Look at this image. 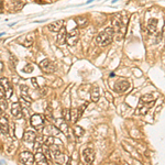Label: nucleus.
I'll use <instances>...</instances> for the list:
<instances>
[{
  "instance_id": "7",
  "label": "nucleus",
  "mask_w": 165,
  "mask_h": 165,
  "mask_svg": "<svg viewBox=\"0 0 165 165\" xmlns=\"http://www.w3.org/2000/svg\"><path fill=\"white\" fill-rule=\"evenodd\" d=\"M81 155H83V160L86 164H91L95 161V152L90 148H86V149L83 150Z\"/></svg>"
},
{
  "instance_id": "18",
  "label": "nucleus",
  "mask_w": 165,
  "mask_h": 165,
  "mask_svg": "<svg viewBox=\"0 0 165 165\" xmlns=\"http://www.w3.org/2000/svg\"><path fill=\"white\" fill-rule=\"evenodd\" d=\"M148 31H149L150 34H154V33L158 31V20L154 18L150 19L148 21Z\"/></svg>"
},
{
  "instance_id": "27",
  "label": "nucleus",
  "mask_w": 165,
  "mask_h": 165,
  "mask_svg": "<svg viewBox=\"0 0 165 165\" xmlns=\"http://www.w3.org/2000/svg\"><path fill=\"white\" fill-rule=\"evenodd\" d=\"M63 119L67 121V122L70 121V110H67V109L63 110Z\"/></svg>"
},
{
  "instance_id": "34",
  "label": "nucleus",
  "mask_w": 165,
  "mask_h": 165,
  "mask_svg": "<svg viewBox=\"0 0 165 165\" xmlns=\"http://www.w3.org/2000/svg\"><path fill=\"white\" fill-rule=\"evenodd\" d=\"M162 35H163V36H165V24H164V27H163V30H162Z\"/></svg>"
},
{
  "instance_id": "4",
  "label": "nucleus",
  "mask_w": 165,
  "mask_h": 165,
  "mask_svg": "<svg viewBox=\"0 0 165 165\" xmlns=\"http://www.w3.org/2000/svg\"><path fill=\"white\" fill-rule=\"evenodd\" d=\"M39 66H40V68H41V70L46 73V74H51V73L55 72V70H56L55 64H54L53 62H51L50 60H47V58L43 60L42 62L39 64Z\"/></svg>"
},
{
  "instance_id": "16",
  "label": "nucleus",
  "mask_w": 165,
  "mask_h": 165,
  "mask_svg": "<svg viewBox=\"0 0 165 165\" xmlns=\"http://www.w3.org/2000/svg\"><path fill=\"white\" fill-rule=\"evenodd\" d=\"M34 160H35V164H47L49 161H47L45 154L43 153V151H37L34 155Z\"/></svg>"
},
{
  "instance_id": "24",
  "label": "nucleus",
  "mask_w": 165,
  "mask_h": 165,
  "mask_svg": "<svg viewBox=\"0 0 165 165\" xmlns=\"http://www.w3.org/2000/svg\"><path fill=\"white\" fill-rule=\"evenodd\" d=\"M33 42H34V34H33V33H29V34L26 36L24 42L22 43V44H23L26 47H30L31 45L33 44Z\"/></svg>"
},
{
  "instance_id": "10",
  "label": "nucleus",
  "mask_w": 165,
  "mask_h": 165,
  "mask_svg": "<svg viewBox=\"0 0 165 165\" xmlns=\"http://www.w3.org/2000/svg\"><path fill=\"white\" fill-rule=\"evenodd\" d=\"M130 88V83L126 79H121V80H118L114 84V89H116L117 93H126L128 89Z\"/></svg>"
},
{
  "instance_id": "1",
  "label": "nucleus",
  "mask_w": 165,
  "mask_h": 165,
  "mask_svg": "<svg viewBox=\"0 0 165 165\" xmlns=\"http://www.w3.org/2000/svg\"><path fill=\"white\" fill-rule=\"evenodd\" d=\"M114 27H108L105 29V31L100 32L99 34L96 37V43L100 46H107L110 43L112 42V39H114Z\"/></svg>"
},
{
  "instance_id": "15",
  "label": "nucleus",
  "mask_w": 165,
  "mask_h": 165,
  "mask_svg": "<svg viewBox=\"0 0 165 165\" xmlns=\"http://www.w3.org/2000/svg\"><path fill=\"white\" fill-rule=\"evenodd\" d=\"M11 114L16 118H21L22 117V109L20 102H13L11 106Z\"/></svg>"
},
{
  "instance_id": "2",
  "label": "nucleus",
  "mask_w": 165,
  "mask_h": 165,
  "mask_svg": "<svg viewBox=\"0 0 165 165\" xmlns=\"http://www.w3.org/2000/svg\"><path fill=\"white\" fill-rule=\"evenodd\" d=\"M44 121H45V117L41 116V114H32L30 118L31 126L34 129H36V130H41V129L44 127Z\"/></svg>"
},
{
  "instance_id": "30",
  "label": "nucleus",
  "mask_w": 165,
  "mask_h": 165,
  "mask_svg": "<svg viewBox=\"0 0 165 165\" xmlns=\"http://www.w3.org/2000/svg\"><path fill=\"white\" fill-rule=\"evenodd\" d=\"M6 97V93L5 90H3V88L1 86H0V99H2V98Z\"/></svg>"
},
{
  "instance_id": "31",
  "label": "nucleus",
  "mask_w": 165,
  "mask_h": 165,
  "mask_svg": "<svg viewBox=\"0 0 165 165\" xmlns=\"http://www.w3.org/2000/svg\"><path fill=\"white\" fill-rule=\"evenodd\" d=\"M31 81H32L33 86H34L35 88H37V87H39V86H37V83H36V78H32V79H31Z\"/></svg>"
},
{
  "instance_id": "3",
  "label": "nucleus",
  "mask_w": 165,
  "mask_h": 165,
  "mask_svg": "<svg viewBox=\"0 0 165 165\" xmlns=\"http://www.w3.org/2000/svg\"><path fill=\"white\" fill-rule=\"evenodd\" d=\"M112 22H114V31H117L119 34L124 35V32H126V24L123 23L121 17L120 16H116L114 19H112Z\"/></svg>"
},
{
  "instance_id": "21",
  "label": "nucleus",
  "mask_w": 165,
  "mask_h": 165,
  "mask_svg": "<svg viewBox=\"0 0 165 165\" xmlns=\"http://www.w3.org/2000/svg\"><path fill=\"white\" fill-rule=\"evenodd\" d=\"M75 22H76V24L79 28H85V27H87V24H88V19L84 16H79L75 18Z\"/></svg>"
},
{
  "instance_id": "8",
  "label": "nucleus",
  "mask_w": 165,
  "mask_h": 165,
  "mask_svg": "<svg viewBox=\"0 0 165 165\" xmlns=\"http://www.w3.org/2000/svg\"><path fill=\"white\" fill-rule=\"evenodd\" d=\"M78 29H73L70 32L67 33V39H66V43L70 46H74L78 42Z\"/></svg>"
},
{
  "instance_id": "26",
  "label": "nucleus",
  "mask_w": 165,
  "mask_h": 165,
  "mask_svg": "<svg viewBox=\"0 0 165 165\" xmlns=\"http://www.w3.org/2000/svg\"><path fill=\"white\" fill-rule=\"evenodd\" d=\"M141 100L142 101H152V100H154V96L152 94H148V95L142 96Z\"/></svg>"
},
{
  "instance_id": "9",
  "label": "nucleus",
  "mask_w": 165,
  "mask_h": 165,
  "mask_svg": "<svg viewBox=\"0 0 165 165\" xmlns=\"http://www.w3.org/2000/svg\"><path fill=\"white\" fill-rule=\"evenodd\" d=\"M0 86L2 87L3 90H5L6 97H7V98H10V97H11L12 94H13V89H12V85L10 84V81L8 80L7 78L2 77V78L0 79Z\"/></svg>"
},
{
  "instance_id": "33",
  "label": "nucleus",
  "mask_w": 165,
  "mask_h": 165,
  "mask_svg": "<svg viewBox=\"0 0 165 165\" xmlns=\"http://www.w3.org/2000/svg\"><path fill=\"white\" fill-rule=\"evenodd\" d=\"M3 67H5V65H3V63L2 62H0V74L2 73V70H3Z\"/></svg>"
},
{
  "instance_id": "29",
  "label": "nucleus",
  "mask_w": 165,
  "mask_h": 165,
  "mask_svg": "<svg viewBox=\"0 0 165 165\" xmlns=\"http://www.w3.org/2000/svg\"><path fill=\"white\" fill-rule=\"evenodd\" d=\"M33 70V67H32V65H28L27 67H24V70H23V72L24 73H31Z\"/></svg>"
},
{
  "instance_id": "17",
  "label": "nucleus",
  "mask_w": 165,
  "mask_h": 165,
  "mask_svg": "<svg viewBox=\"0 0 165 165\" xmlns=\"http://www.w3.org/2000/svg\"><path fill=\"white\" fill-rule=\"evenodd\" d=\"M23 140L28 143H33V142L36 141V133L32 130L26 131L23 134Z\"/></svg>"
},
{
  "instance_id": "25",
  "label": "nucleus",
  "mask_w": 165,
  "mask_h": 165,
  "mask_svg": "<svg viewBox=\"0 0 165 165\" xmlns=\"http://www.w3.org/2000/svg\"><path fill=\"white\" fill-rule=\"evenodd\" d=\"M74 133H75V135H76V138H80V137H83V135H84L85 131H84V129L81 128V127L76 126L74 128Z\"/></svg>"
},
{
  "instance_id": "22",
  "label": "nucleus",
  "mask_w": 165,
  "mask_h": 165,
  "mask_svg": "<svg viewBox=\"0 0 165 165\" xmlns=\"http://www.w3.org/2000/svg\"><path fill=\"white\" fill-rule=\"evenodd\" d=\"M20 93H21V96H22V98H23V99H26L27 101H29V102L32 101L30 95H29L28 86H26V85H21V87H20Z\"/></svg>"
},
{
  "instance_id": "23",
  "label": "nucleus",
  "mask_w": 165,
  "mask_h": 165,
  "mask_svg": "<svg viewBox=\"0 0 165 165\" xmlns=\"http://www.w3.org/2000/svg\"><path fill=\"white\" fill-rule=\"evenodd\" d=\"M90 98H91V101L94 102H97L100 98V91H99V87H94L91 89V94H90Z\"/></svg>"
},
{
  "instance_id": "11",
  "label": "nucleus",
  "mask_w": 165,
  "mask_h": 165,
  "mask_svg": "<svg viewBox=\"0 0 165 165\" xmlns=\"http://www.w3.org/2000/svg\"><path fill=\"white\" fill-rule=\"evenodd\" d=\"M0 131L5 135L9 134V121L6 116H2L0 118Z\"/></svg>"
},
{
  "instance_id": "28",
  "label": "nucleus",
  "mask_w": 165,
  "mask_h": 165,
  "mask_svg": "<svg viewBox=\"0 0 165 165\" xmlns=\"http://www.w3.org/2000/svg\"><path fill=\"white\" fill-rule=\"evenodd\" d=\"M7 107H8V102H6V100H5V98H2V99L0 100V108L5 111L6 109H7Z\"/></svg>"
},
{
  "instance_id": "14",
  "label": "nucleus",
  "mask_w": 165,
  "mask_h": 165,
  "mask_svg": "<svg viewBox=\"0 0 165 165\" xmlns=\"http://www.w3.org/2000/svg\"><path fill=\"white\" fill-rule=\"evenodd\" d=\"M53 151V158L55 160L56 163H60V164H64L66 162V158L62 152L60 151L58 149H54L52 150Z\"/></svg>"
},
{
  "instance_id": "6",
  "label": "nucleus",
  "mask_w": 165,
  "mask_h": 165,
  "mask_svg": "<svg viewBox=\"0 0 165 165\" xmlns=\"http://www.w3.org/2000/svg\"><path fill=\"white\" fill-rule=\"evenodd\" d=\"M19 161H20L21 164H28V165H31V164H33V163H35L34 155L29 151L21 152L20 155H19Z\"/></svg>"
},
{
  "instance_id": "32",
  "label": "nucleus",
  "mask_w": 165,
  "mask_h": 165,
  "mask_svg": "<svg viewBox=\"0 0 165 165\" xmlns=\"http://www.w3.org/2000/svg\"><path fill=\"white\" fill-rule=\"evenodd\" d=\"M46 93H47V88L41 89V96H45V95H46Z\"/></svg>"
},
{
  "instance_id": "5",
  "label": "nucleus",
  "mask_w": 165,
  "mask_h": 165,
  "mask_svg": "<svg viewBox=\"0 0 165 165\" xmlns=\"http://www.w3.org/2000/svg\"><path fill=\"white\" fill-rule=\"evenodd\" d=\"M153 106H154V100H152V101H142L141 100V102H140L137 107V114H142V116H143V114H147L148 111H149Z\"/></svg>"
},
{
  "instance_id": "20",
  "label": "nucleus",
  "mask_w": 165,
  "mask_h": 165,
  "mask_svg": "<svg viewBox=\"0 0 165 165\" xmlns=\"http://www.w3.org/2000/svg\"><path fill=\"white\" fill-rule=\"evenodd\" d=\"M83 116V112L79 110V108L77 109V108H74V109L70 110V121L72 122H77V121L79 120V118Z\"/></svg>"
},
{
  "instance_id": "13",
  "label": "nucleus",
  "mask_w": 165,
  "mask_h": 165,
  "mask_svg": "<svg viewBox=\"0 0 165 165\" xmlns=\"http://www.w3.org/2000/svg\"><path fill=\"white\" fill-rule=\"evenodd\" d=\"M66 39H67V32H66V29L63 27V28L58 31L57 37H56V42H57L58 45H63L66 43Z\"/></svg>"
},
{
  "instance_id": "12",
  "label": "nucleus",
  "mask_w": 165,
  "mask_h": 165,
  "mask_svg": "<svg viewBox=\"0 0 165 165\" xmlns=\"http://www.w3.org/2000/svg\"><path fill=\"white\" fill-rule=\"evenodd\" d=\"M55 123H56V127L60 129L61 132H63L64 134H66V135L68 134V124H67V121L64 120V119H56Z\"/></svg>"
},
{
  "instance_id": "19",
  "label": "nucleus",
  "mask_w": 165,
  "mask_h": 165,
  "mask_svg": "<svg viewBox=\"0 0 165 165\" xmlns=\"http://www.w3.org/2000/svg\"><path fill=\"white\" fill-rule=\"evenodd\" d=\"M62 28H63V20H58V21H55L47 26V29L51 32H58Z\"/></svg>"
},
{
  "instance_id": "35",
  "label": "nucleus",
  "mask_w": 165,
  "mask_h": 165,
  "mask_svg": "<svg viewBox=\"0 0 165 165\" xmlns=\"http://www.w3.org/2000/svg\"><path fill=\"white\" fill-rule=\"evenodd\" d=\"M2 112H3V110L1 109V108H0V116H1V114H2Z\"/></svg>"
},
{
  "instance_id": "36",
  "label": "nucleus",
  "mask_w": 165,
  "mask_h": 165,
  "mask_svg": "<svg viewBox=\"0 0 165 165\" xmlns=\"http://www.w3.org/2000/svg\"><path fill=\"white\" fill-rule=\"evenodd\" d=\"M1 35H3V33H0V36H1Z\"/></svg>"
}]
</instances>
